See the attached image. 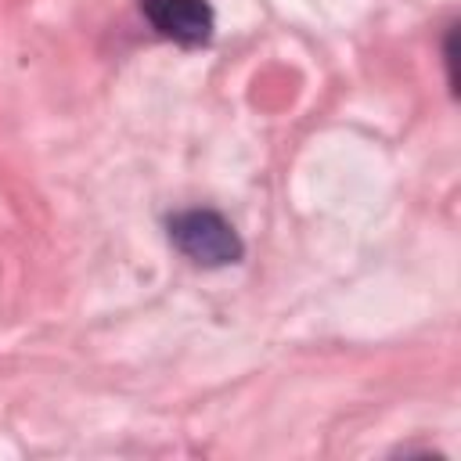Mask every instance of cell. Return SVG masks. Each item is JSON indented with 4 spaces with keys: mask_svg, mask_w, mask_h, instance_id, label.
<instances>
[{
    "mask_svg": "<svg viewBox=\"0 0 461 461\" xmlns=\"http://www.w3.org/2000/svg\"><path fill=\"white\" fill-rule=\"evenodd\" d=\"M169 241L180 256L198 267H227L238 263L245 245L238 230L212 209H187L169 220Z\"/></svg>",
    "mask_w": 461,
    "mask_h": 461,
    "instance_id": "obj_1",
    "label": "cell"
},
{
    "mask_svg": "<svg viewBox=\"0 0 461 461\" xmlns=\"http://www.w3.org/2000/svg\"><path fill=\"white\" fill-rule=\"evenodd\" d=\"M140 14L148 18V25L180 43V47H202L212 36V7L205 0H140Z\"/></svg>",
    "mask_w": 461,
    "mask_h": 461,
    "instance_id": "obj_2",
    "label": "cell"
}]
</instances>
